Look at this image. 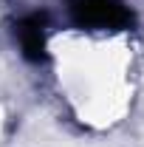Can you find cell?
I'll return each instance as SVG.
<instances>
[{
    "mask_svg": "<svg viewBox=\"0 0 144 147\" xmlns=\"http://www.w3.org/2000/svg\"><path fill=\"white\" fill-rule=\"evenodd\" d=\"M54 82L73 116L90 127L124 119L136 96V45L116 26H88L48 42Z\"/></svg>",
    "mask_w": 144,
    "mask_h": 147,
    "instance_id": "1",
    "label": "cell"
}]
</instances>
